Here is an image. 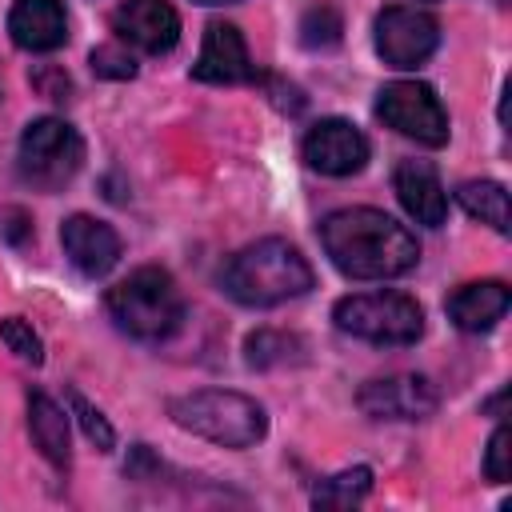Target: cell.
I'll use <instances>...</instances> for the list:
<instances>
[{"label": "cell", "mask_w": 512, "mask_h": 512, "mask_svg": "<svg viewBox=\"0 0 512 512\" xmlns=\"http://www.w3.org/2000/svg\"><path fill=\"white\" fill-rule=\"evenodd\" d=\"M328 260L352 280H392L416 268V236L380 208H340L320 220Z\"/></svg>", "instance_id": "obj_1"}, {"label": "cell", "mask_w": 512, "mask_h": 512, "mask_svg": "<svg viewBox=\"0 0 512 512\" xmlns=\"http://www.w3.org/2000/svg\"><path fill=\"white\" fill-rule=\"evenodd\" d=\"M312 280V264L300 256L296 244L280 236H264L240 248L220 272V288L244 308H272L296 300L312 288Z\"/></svg>", "instance_id": "obj_2"}, {"label": "cell", "mask_w": 512, "mask_h": 512, "mask_svg": "<svg viewBox=\"0 0 512 512\" xmlns=\"http://www.w3.org/2000/svg\"><path fill=\"white\" fill-rule=\"evenodd\" d=\"M168 416L184 432L220 448H252L268 432V412L252 396L232 388H200L188 396H172Z\"/></svg>", "instance_id": "obj_3"}, {"label": "cell", "mask_w": 512, "mask_h": 512, "mask_svg": "<svg viewBox=\"0 0 512 512\" xmlns=\"http://www.w3.org/2000/svg\"><path fill=\"white\" fill-rule=\"evenodd\" d=\"M104 304H108V316L116 320V328L128 332L132 340L156 344V340H168L184 324V296H180L176 280L156 264H144L132 276H124L120 284H112Z\"/></svg>", "instance_id": "obj_4"}, {"label": "cell", "mask_w": 512, "mask_h": 512, "mask_svg": "<svg viewBox=\"0 0 512 512\" xmlns=\"http://www.w3.org/2000/svg\"><path fill=\"white\" fill-rule=\"evenodd\" d=\"M84 164V140L80 132L60 116H40L20 132L16 168L20 180L36 192H60Z\"/></svg>", "instance_id": "obj_5"}, {"label": "cell", "mask_w": 512, "mask_h": 512, "mask_svg": "<svg viewBox=\"0 0 512 512\" xmlns=\"http://www.w3.org/2000/svg\"><path fill=\"white\" fill-rule=\"evenodd\" d=\"M332 320L340 332L372 344H416L424 336V308L404 292H356L336 300Z\"/></svg>", "instance_id": "obj_6"}, {"label": "cell", "mask_w": 512, "mask_h": 512, "mask_svg": "<svg viewBox=\"0 0 512 512\" xmlns=\"http://www.w3.org/2000/svg\"><path fill=\"white\" fill-rule=\"evenodd\" d=\"M376 116L392 132H400V136H408L424 148H444L448 144V112H444L436 88L424 84V80L384 84L380 96H376Z\"/></svg>", "instance_id": "obj_7"}, {"label": "cell", "mask_w": 512, "mask_h": 512, "mask_svg": "<svg viewBox=\"0 0 512 512\" xmlns=\"http://www.w3.org/2000/svg\"><path fill=\"white\" fill-rule=\"evenodd\" d=\"M372 44L388 68H420L436 44H440V24L432 12L412 8V4H392L376 16L372 24Z\"/></svg>", "instance_id": "obj_8"}, {"label": "cell", "mask_w": 512, "mask_h": 512, "mask_svg": "<svg viewBox=\"0 0 512 512\" xmlns=\"http://www.w3.org/2000/svg\"><path fill=\"white\" fill-rule=\"evenodd\" d=\"M356 404L372 420H424L436 412L440 396L428 376L400 372V376H376L356 392Z\"/></svg>", "instance_id": "obj_9"}, {"label": "cell", "mask_w": 512, "mask_h": 512, "mask_svg": "<svg viewBox=\"0 0 512 512\" xmlns=\"http://www.w3.org/2000/svg\"><path fill=\"white\" fill-rule=\"evenodd\" d=\"M304 160H308V168H316L324 176H352L368 164V140L352 120L328 116V120L308 128Z\"/></svg>", "instance_id": "obj_10"}, {"label": "cell", "mask_w": 512, "mask_h": 512, "mask_svg": "<svg viewBox=\"0 0 512 512\" xmlns=\"http://www.w3.org/2000/svg\"><path fill=\"white\" fill-rule=\"evenodd\" d=\"M112 32L120 44L160 56L180 40V12L168 0H124L112 12Z\"/></svg>", "instance_id": "obj_11"}, {"label": "cell", "mask_w": 512, "mask_h": 512, "mask_svg": "<svg viewBox=\"0 0 512 512\" xmlns=\"http://www.w3.org/2000/svg\"><path fill=\"white\" fill-rule=\"evenodd\" d=\"M192 76L204 84H248L260 72L244 48L240 28L228 20H212L204 28V44H200V56L192 64Z\"/></svg>", "instance_id": "obj_12"}, {"label": "cell", "mask_w": 512, "mask_h": 512, "mask_svg": "<svg viewBox=\"0 0 512 512\" xmlns=\"http://www.w3.org/2000/svg\"><path fill=\"white\" fill-rule=\"evenodd\" d=\"M60 244H64V256L72 260L76 272L84 276H108L120 260V236L112 224L88 216V212H76L60 224Z\"/></svg>", "instance_id": "obj_13"}, {"label": "cell", "mask_w": 512, "mask_h": 512, "mask_svg": "<svg viewBox=\"0 0 512 512\" xmlns=\"http://www.w3.org/2000/svg\"><path fill=\"white\" fill-rule=\"evenodd\" d=\"M8 36L24 52H52L68 40L64 0H12Z\"/></svg>", "instance_id": "obj_14"}, {"label": "cell", "mask_w": 512, "mask_h": 512, "mask_svg": "<svg viewBox=\"0 0 512 512\" xmlns=\"http://www.w3.org/2000/svg\"><path fill=\"white\" fill-rule=\"evenodd\" d=\"M392 188L404 204V212L424 224V228H440L444 216H448V192L436 176V168L428 160H400L396 164V176H392Z\"/></svg>", "instance_id": "obj_15"}, {"label": "cell", "mask_w": 512, "mask_h": 512, "mask_svg": "<svg viewBox=\"0 0 512 512\" xmlns=\"http://www.w3.org/2000/svg\"><path fill=\"white\" fill-rule=\"evenodd\" d=\"M508 304H512V292L504 280H472L444 300V312L460 332L476 336V332H488L508 312Z\"/></svg>", "instance_id": "obj_16"}, {"label": "cell", "mask_w": 512, "mask_h": 512, "mask_svg": "<svg viewBox=\"0 0 512 512\" xmlns=\"http://www.w3.org/2000/svg\"><path fill=\"white\" fill-rule=\"evenodd\" d=\"M28 432L32 444L40 448V456L56 468L72 464V448H68V412L44 396V392H28Z\"/></svg>", "instance_id": "obj_17"}, {"label": "cell", "mask_w": 512, "mask_h": 512, "mask_svg": "<svg viewBox=\"0 0 512 512\" xmlns=\"http://www.w3.org/2000/svg\"><path fill=\"white\" fill-rule=\"evenodd\" d=\"M456 200L480 224H488L496 232H508V192H504V184H496V180H464L456 188Z\"/></svg>", "instance_id": "obj_18"}, {"label": "cell", "mask_w": 512, "mask_h": 512, "mask_svg": "<svg viewBox=\"0 0 512 512\" xmlns=\"http://www.w3.org/2000/svg\"><path fill=\"white\" fill-rule=\"evenodd\" d=\"M244 360L252 368H280V364H300L304 360V340L292 332L260 328L244 340Z\"/></svg>", "instance_id": "obj_19"}, {"label": "cell", "mask_w": 512, "mask_h": 512, "mask_svg": "<svg viewBox=\"0 0 512 512\" xmlns=\"http://www.w3.org/2000/svg\"><path fill=\"white\" fill-rule=\"evenodd\" d=\"M368 492H372V468L356 464V468H344V472L320 480L312 492V504L316 508H356Z\"/></svg>", "instance_id": "obj_20"}, {"label": "cell", "mask_w": 512, "mask_h": 512, "mask_svg": "<svg viewBox=\"0 0 512 512\" xmlns=\"http://www.w3.org/2000/svg\"><path fill=\"white\" fill-rule=\"evenodd\" d=\"M344 36V20L332 4H316L300 20V44L304 48H336Z\"/></svg>", "instance_id": "obj_21"}, {"label": "cell", "mask_w": 512, "mask_h": 512, "mask_svg": "<svg viewBox=\"0 0 512 512\" xmlns=\"http://www.w3.org/2000/svg\"><path fill=\"white\" fill-rule=\"evenodd\" d=\"M0 340L8 344V352H16L28 364H40L44 360V344H40V336L32 332V324L24 316H4L0 320Z\"/></svg>", "instance_id": "obj_22"}, {"label": "cell", "mask_w": 512, "mask_h": 512, "mask_svg": "<svg viewBox=\"0 0 512 512\" xmlns=\"http://www.w3.org/2000/svg\"><path fill=\"white\" fill-rule=\"evenodd\" d=\"M68 408H72V416L80 420V428H84V436L100 448V452H112V444H116V432H112V424L104 420V412L100 408H92L80 392H68Z\"/></svg>", "instance_id": "obj_23"}, {"label": "cell", "mask_w": 512, "mask_h": 512, "mask_svg": "<svg viewBox=\"0 0 512 512\" xmlns=\"http://www.w3.org/2000/svg\"><path fill=\"white\" fill-rule=\"evenodd\" d=\"M88 64H92V72L104 76V80H132V76H136V60H132L120 44H100V48H92Z\"/></svg>", "instance_id": "obj_24"}, {"label": "cell", "mask_w": 512, "mask_h": 512, "mask_svg": "<svg viewBox=\"0 0 512 512\" xmlns=\"http://www.w3.org/2000/svg\"><path fill=\"white\" fill-rule=\"evenodd\" d=\"M508 456H512V432H508V424H500L492 432V440H488V452H484V476L492 484H504L508 480V472H512Z\"/></svg>", "instance_id": "obj_25"}, {"label": "cell", "mask_w": 512, "mask_h": 512, "mask_svg": "<svg viewBox=\"0 0 512 512\" xmlns=\"http://www.w3.org/2000/svg\"><path fill=\"white\" fill-rule=\"evenodd\" d=\"M0 224H4V236H8L12 244H20V240L32 232V228H28V216H24L20 208H8V212L0 216Z\"/></svg>", "instance_id": "obj_26"}, {"label": "cell", "mask_w": 512, "mask_h": 512, "mask_svg": "<svg viewBox=\"0 0 512 512\" xmlns=\"http://www.w3.org/2000/svg\"><path fill=\"white\" fill-rule=\"evenodd\" d=\"M196 4H224V0H196Z\"/></svg>", "instance_id": "obj_27"}]
</instances>
